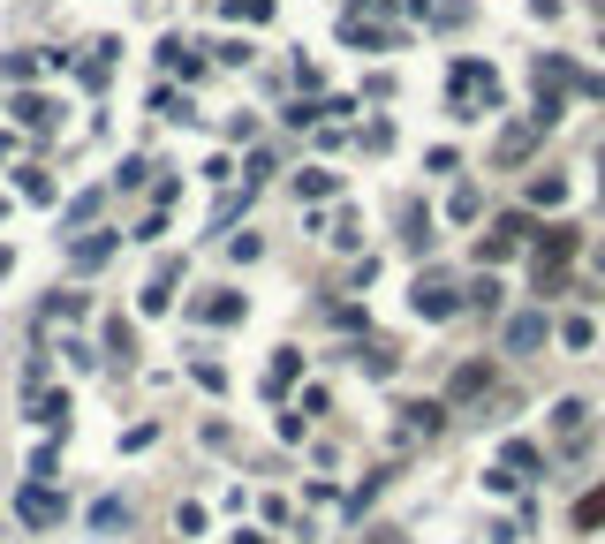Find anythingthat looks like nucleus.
<instances>
[{"label": "nucleus", "instance_id": "obj_6", "mask_svg": "<svg viewBox=\"0 0 605 544\" xmlns=\"http://www.w3.org/2000/svg\"><path fill=\"white\" fill-rule=\"evenodd\" d=\"M537 340H545V318H515L507 325V348H537Z\"/></svg>", "mask_w": 605, "mask_h": 544}, {"label": "nucleus", "instance_id": "obj_4", "mask_svg": "<svg viewBox=\"0 0 605 544\" xmlns=\"http://www.w3.org/2000/svg\"><path fill=\"white\" fill-rule=\"evenodd\" d=\"M575 529H605V484L575 499Z\"/></svg>", "mask_w": 605, "mask_h": 544}, {"label": "nucleus", "instance_id": "obj_3", "mask_svg": "<svg viewBox=\"0 0 605 544\" xmlns=\"http://www.w3.org/2000/svg\"><path fill=\"white\" fill-rule=\"evenodd\" d=\"M401 416H409V439H424V431H439V424H447V408H432V401H409Z\"/></svg>", "mask_w": 605, "mask_h": 544}, {"label": "nucleus", "instance_id": "obj_2", "mask_svg": "<svg viewBox=\"0 0 605 544\" xmlns=\"http://www.w3.org/2000/svg\"><path fill=\"white\" fill-rule=\"evenodd\" d=\"M416 310H424V318H454V310H462L447 272H424V280H416Z\"/></svg>", "mask_w": 605, "mask_h": 544}, {"label": "nucleus", "instance_id": "obj_1", "mask_svg": "<svg viewBox=\"0 0 605 544\" xmlns=\"http://www.w3.org/2000/svg\"><path fill=\"white\" fill-rule=\"evenodd\" d=\"M553 439H560V454H583V446L598 439V424H590V401H560V408H553Z\"/></svg>", "mask_w": 605, "mask_h": 544}, {"label": "nucleus", "instance_id": "obj_5", "mask_svg": "<svg viewBox=\"0 0 605 544\" xmlns=\"http://www.w3.org/2000/svg\"><path fill=\"white\" fill-rule=\"evenodd\" d=\"M484 378H492V363H462V371H454V401H469V393H484Z\"/></svg>", "mask_w": 605, "mask_h": 544}]
</instances>
